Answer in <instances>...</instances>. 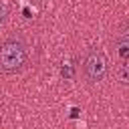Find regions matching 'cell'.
Masks as SVG:
<instances>
[{
	"label": "cell",
	"instance_id": "6da1fadb",
	"mask_svg": "<svg viewBox=\"0 0 129 129\" xmlns=\"http://www.w3.org/2000/svg\"><path fill=\"white\" fill-rule=\"evenodd\" d=\"M28 58V46L20 36H8L0 44V69L8 75L24 69Z\"/></svg>",
	"mask_w": 129,
	"mask_h": 129
},
{
	"label": "cell",
	"instance_id": "7a4b0ae2",
	"mask_svg": "<svg viewBox=\"0 0 129 129\" xmlns=\"http://www.w3.org/2000/svg\"><path fill=\"white\" fill-rule=\"evenodd\" d=\"M105 75H107V58L99 48L91 46L83 56V77L89 85H97L105 79Z\"/></svg>",
	"mask_w": 129,
	"mask_h": 129
},
{
	"label": "cell",
	"instance_id": "3957f363",
	"mask_svg": "<svg viewBox=\"0 0 129 129\" xmlns=\"http://www.w3.org/2000/svg\"><path fill=\"white\" fill-rule=\"evenodd\" d=\"M115 46L121 58H129V22H123L115 32Z\"/></svg>",
	"mask_w": 129,
	"mask_h": 129
},
{
	"label": "cell",
	"instance_id": "277c9868",
	"mask_svg": "<svg viewBox=\"0 0 129 129\" xmlns=\"http://www.w3.org/2000/svg\"><path fill=\"white\" fill-rule=\"evenodd\" d=\"M117 75H119L121 83H129V64H121L119 71H117Z\"/></svg>",
	"mask_w": 129,
	"mask_h": 129
},
{
	"label": "cell",
	"instance_id": "5b68a950",
	"mask_svg": "<svg viewBox=\"0 0 129 129\" xmlns=\"http://www.w3.org/2000/svg\"><path fill=\"white\" fill-rule=\"evenodd\" d=\"M6 16H8V6H6L4 0H0V22H4Z\"/></svg>",
	"mask_w": 129,
	"mask_h": 129
},
{
	"label": "cell",
	"instance_id": "8992f818",
	"mask_svg": "<svg viewBox=\"0 0 129 129\" xmlns=\"http://www.w3.org/2000/svg\"><path fill=\"white\" fill-rule=\"evenodd\" d=\"M62 75L71 79V77H73V64H67V67H62Z\"/></svg>",
	"mask_w": 129,
	"mask_h": 129
}]
</instances>
